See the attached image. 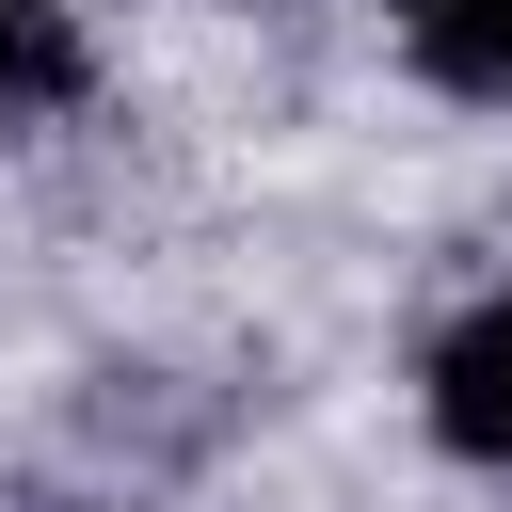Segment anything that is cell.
<instances>
[{
    "mask_svg": "<svg viewBox=\"0 0 512 512\" xmlns=\"http://www.w3.org/2000/svg\"><path fill=\"white\" fill-rule=\"evenodd\" d=\"M400 48L448 96H512V0H400Z\"/></svg>",
    "mask_w": 512,
    "mask_h": 512,
    "instance_id": "cell-3",
    "label": "cell"
},
{
    "mask_svg": "<svg viewBox=\"0 0 512 512\" xmlns=\"http://www.w3.org/2000/svg\"><path fill=\"white\" fill-rule=\"evenodd\" d=\"M96 80V48H80V16L64 0H0V128H32V112H64Z\"/></svg>",
    "mask_w": 512,
    "mask_h": 512,
    "instance_id": "cell-2",
    "label": "cell"
},
{
    "mask_svg": "<svg viewBox=\"0 0 512 512\" xmlns=\"http://www.w3.org/2000/svg\"><path fill=\"white\" fill-rule=\"evenodd\" d=\"M432 432L464 464H512V304H480V320L432 336Z\"/></svg>",
    "mask_w": 512,
    "mask_h": 512,
    "instance_id": "cell-1",
    "label": "cell"
}]
</instances>
